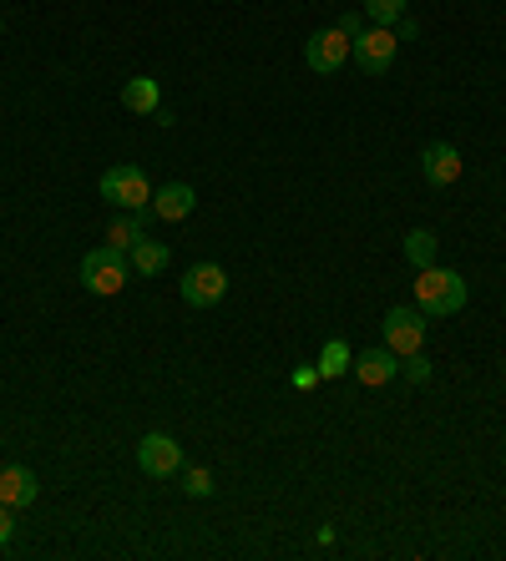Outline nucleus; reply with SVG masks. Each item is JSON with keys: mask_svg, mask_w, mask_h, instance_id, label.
I'll list each match as a JSON object with an SVG mask.
<instances>
[{"mask_svg": "<svg viewBox=\"0 0 506 561\" xmlns=\"http://www.w3.org/2000/svg\"><path fill=\"white\" fill-rule=\"evenodd\" d=\"M415 309L426 313V319H456V313L467 309V278L456 274V268H421L415 274Z\"/></svg>", "mask_w": 506, "mask_h": 561, "instance_id": "f257e3e1", "label": "nucleus"}, {"mask_svg": "<svg viewBox=\"0 0 506 561\" xmlns=\"http://www.w3.org/2000/svg\"><path fill=\"white\" fill-rule=\"evenodd\" d=\"M96 193H102V203H112V208H122V213H147V203H152V183H147V172L137 168V162L107 168L102 183H96Z\"/></svg>", "mask_w": 506, "mask_h": 561, "instance_id": "f03ea898", "label": "nucleus"}, {"mask_svg": "<svg viewBox=\"0 0 506 561\" xmlns=\"http://www.w3.org/2000/svg\"><path fill=\"white\" fill-rule=\"evenodd\" d=\"M127 274H133V263H127L122 249H112V243H102V249H92L81 259V284H87V294H96V299L122 294V288H127Z\"/></svg>", "mask_w": 506, "mask_h": 561, "instance_id": "7ed1b4c3", "label": "nucleus"}, {"mask_svg": "<svg viewBox=\"0 0 506 561\" xmlns=\"http://www.w3.org/2000/svg\"><path fill=\"white\" fill-rule=\"evenodd\" d=\"M395 51H400V36L390 26H365L360 36L349 41V61L360 66L365 77H386Z\"/></svg>", "mask_w": 506, "mask_h": 561, "instance_id": "20e7f679", "label": "nucleus"}, {"mask_svg": "<svg viewBox=\"0 0 506 561\" xmlns=\"http://www.w3.org/2000/svg\"><path fill=\"white\" fill-rule=\"evenodd\" d=\"M380 334H386V350L390 354H421L426 350V313L421 309H390L386 319H380Z\"/></svg>", "mask_w": 506, "mask_h": 561, "instance_id": "39448f33", "label": "nucleus"}, {"mask_svg": "<svg viewBox=\"0 0 506 561\" xmlns=\"http://www.w3.org/2000/svg\"><path fill=\"white\" fill-rule=\"evenodd\" d=\"M183 466H187L183 445H177L173 435H142V440H137V470L152 476V481H173Z\"/></svg>", "mask_w": 506, "mask_h": 561, "instance_id": "423d86ee", "label": "nucleus"}, {"mask_svg": "<svg viewBox=\"0 0 506 561\" xmlns=\"http://www.w3.org/2000/svg\"><path fill=\"white\" fill-rule=\"evenodd\" d=\"M177 294H183V304H193V309H214L228 294V274L218 263H193L183 274V284H177Z\"/></svg>", "mask_w": 506, "mask_h": 561, "instance_id": "0eeeda50", "label": "nucleus"}, {"mask_svg": "<svg viewBox=\"0 0 506 561\" xmlns=\"http://www.w3.org/2000/svg\"><path fill=\"white\" fill-rule=\"evenodd\" d=\"M304 61H309V71H320V77H334V71L349 61V36H345L340 26L314 31V36L304 41Z\"/></svg>", "mask_w": 506, "mask_h": 561, "instance_id": "6e6552de", "label": "nucleus"}, {"mask_svg": "<svg viewBox=\"0 0 506 561\" xmlns=\"http://www.w3.org/2000/svg\"><path fill=\"white\" fill-rule=\"evenodd\" d=\"M349 375L360 379V385H370V390H380V385H390V379L400 375V354H390L386 344H380V350H360L355 365H349Z\"/></svg>", "mask_w": 506, "mask_h": 561, "instance_id": "1a4fd4ad", "label": "nucleus"}, {"mask_svg": "<svg viewBox=\"0 0 506 561\" xmlns=\"http://www.w3.org/2000/svg\"><path fill=\"white\" fill-rule=\"evenodd\" d=\"M421 172H426L430 187H451L456 178H461V152H456L451 142H430L426 152H421Z\"/></svg>", "mask_w": 506, "mask_h": 561, "instance_id": "9d476101", "label": "nucleus"}, {"mask_svg": "<svg viewBox=\"0 0 506 561\" xmlns=\"http://www.w3.org/2000/svg\"><path fill=\"white\" fill-rule=\"evenodd\" d=\"M147 208H152V218H162V222H183L187 213L198 208V193H193L187 183H168V187H158V193H152V203H147Z\"/></svg>", "mask_w": 506, "mask_h": 561, "instance_id": "9b49d317", "label": "nucleus"}, {"mask_svg": "<svg viewBox=\"0 0 506 561\" xmlns=\"http://www.w3.org/2000/svg\"><path fill=\"white\" fill-rule=\"evenodd\" d=\"M36 496H41L36 470H26V466H5V470H0V501H5V506L26 511Z\"/></svg>", "mask_w": 506, "mask_h": 561, "instance_id": "f8f14e48", "label": "nucleus"}, {"mask_svg": "<svg viewBox=\"0 0 506 561\" xmlns=\"http://www.w3.org/2000/svg\"><path fill=\"white\" fill-rule=\"evenodd\" d=\"M122 106H127V112H142V117H152V112L162 106V87L152 77H133L127 87H122Z\"/></svg>", "mask_w": 506, "mask_h": 561, "instance_id": "ddd939ff", "label": "nucleus"}, {"mask_svg": "<svg viewBox=\"0 0 506 561\" xmlns=\"http://www.w3.org/2000/svg\"><path fill=\"white\" fill-rule=\"evenodd\" d=\"M147 218H152V208L112 218V222H107V243H112V249H122V253H133L137 243H142V222H147Z\"/></svg>", "mask_w": 506, "mask_h": 561, "instance_id": "4468645a", "label": "nucleus"}, {"mask_svg": "<svg viewBox=\"0 0 506 561\" xmlns=\"http://www.w3.org/2000/svg\"><path fill=\"white\" fill-rule=\"evenodd\" d=\"M127 263H133V274L158 278L162 268H168V243H152V238H142V243L127 253Z\"/></svg>", "mask_w": 506, "mask_h": 561, "instance_id": "2eb2a0df", "label": "nucleus"}, {"mask_svg": "<svg viewBox=\"0 0 506 561\" xmlns=\"http://www.w3.org/2000/svg\"><path fill=\"white\" fill-rule=\"evenodd\" d=\"M436 233H430V228H411V233H405V263H411L415 274H421V268H430V263H436Z\"/></svg>", "mask_w": 506, "mask_h": 561, "instance_id": "dca6fc26", "label": "nucleus"}, {"mask_svg": "<svg viewBox=\"0 0 506 561\" xmlns=\"http://www.w3.org/2000/svg\"><path fill=\"white\" fill-rule=\"evenodd\" d=\"M349 365H355V350H349L345 340H330V344L320 350V359H314L320 379H340V375H349Z\"/></svg>", "mask_w": 506, "mask_h": 561, "instance_id": "f3484780", "label": "nucleus"}, {"mask_svg": "<svg viewBox=\"0 0 506 561\" xmlns=\"http://www.w3.org/2000/svg\"><path fill=\"white\" fill-rule=\"evenodd\" d=\"M365 15H370V26L395 31L400 21H405V0H365Z\"/></svg>", "mask_w": 506, "mask_h": 561, "instance_id": "a211bd4d", "label": "nucleus"}, {"mask_svg": "<svg viewBox=\"0 0 506 561\" xmlns=\"http://www.w3.org/2000/svg\"><path fill=\"white\" fill-rule=\"evenodd\" d=\"M177 481H183V491L193 501H208V496H214V476H208L203 466H183V470H177Z\"/></svg>", "mask_w": 506, "mask_h": 561, "instance_id": "6ab92c4d", "label": "nucleus"}, {"mask_svg": "<svg viewBox=\"0 0 506 561\" xmlns=\"http://www.w3.org/2000/svg\"><path fill=\"white\" fill-rule=\"evenodd\" d=\"M400 375L411 379V385H430V359L426 354H405V359H400Z\"/></svg>", "mask_w": 506, "mask_h": 561, "instance_id": "aec40b11", "label": "nucleus"}, {"mask_svg": "<svg viewBox=\"0 0 506 561\" xmlns=\"http://www.w3.org/2000/svg\"><path fill=\"white\" fill-rule=\"evenodd\" d=\"M11 536H15V506H5V501H0V547H5Z\"/></svg>", "mask_w": 506, "mask_h": 561, "instance_id": "412c9836", "label": "nucleus"}, {"mask_svg": "<svg viewBox=\"0 0 506 561\" xmlns=\"http://www.w3.org/2000/svg\"><path fill=\"white\" fill-rule=\"evenodd\" d=\"M320 385V369L304 365V369H294V390H314Z\"/></svg>", "mask_w": 506, "mask_h": 561, "instance_id": "4be33fe9", "label": "nucleus"}, {"mask_svg": "<svg viewBox=\"0 0 506 561\" xmlns=\"http://www.w3.org/2000/svg\"><path fill=\"white\" fill-rule=\"evenodd\" d=\"M334 26H340V31H345L349 41H355V36H360V31H365V15H355V11H349V15H340Z\"/></svg>", "mask_w": 506, "mask_h": 561, "instance_id": "5701e85b", "label": "nucleus"}, {"mask_svg": "<svg viewBox=\"0 0 506 561\" xmlns=\"http://www.w3.org/2000/svg\"><path fill=\"white\" fill-rule=\"evenodd\" d=\"M0 26H5V21H0Z\"/></svg>", "mask_w": 506, "mask_h": 561, "instance_id": "b1692460", "label": "nucleus"}]
</instances>
